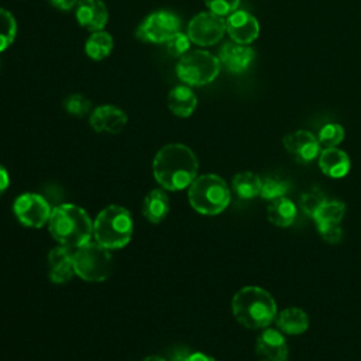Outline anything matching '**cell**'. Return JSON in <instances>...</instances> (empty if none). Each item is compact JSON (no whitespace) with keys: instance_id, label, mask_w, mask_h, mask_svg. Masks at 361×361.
Here are the masks:
<instances>
[{"instance_id":"obj_1","label":"cell","mask_w":361,"mask_h":361,"mask_svg":"<svg viewBox=\"0 0 361 361\" xmlns=\"http://www.w3.org/2000/svg\"><path fill=\"white\" fill-rule=\"evenodd\" d=\"M199 162L195 152L183 144H168L154 157L155 180L168 190H182L197 178Z\"/></svg>"},{"instance_id":"obj_2","label":"cell","mask_w":361,"mask_h":361,"mask_svg":"<svg viewBox=\"0 0 361 361\" xmlns=\"http://www.w3.org/2000/svg\"><path fill=\"white\" fill-rule=\"evenodd\" d=\"M234 319L251 330L267 329L276 317V303L272 295L261 286H244L231 300Z\"/></svg>"},{"instance_id":"obj_3","label":"cell","mask_w":361,"mask_h":361,"mask_svg":"<svg viewBox=\"0 0 361 361\" xmlns=\"http://www.w3.org/2000/svg\"><path fill=\"white\" fill-rule=\"evenodd\" d=\"M48 230L59 245L75 250L90 241L93 223L82 207L65 203L52 209Z\"/></svg>"},{"instance_id":"obj_4","label":"cell","mask_w":361,"mask_h":361,"mask_svg":"<svg viewBox=\"0 0 361 361\" xmlns=\"http://www.w3.org/2000/svg\"><path fill=\"white\" fill-rule=\"evenodd\" d=\"M133 235V219L127 209L118 204L104 207L93 223L94 241L107 250L127 245Z\"/></svg>"},{"instance_id":"obj_5","label":"cell","mask_w":361,"mask_h":361,"mask_svg":"<svg viewBox=\"0 0 361 361\" xmlns=\"http://www.w3.org/2000/svg\"><path fill=\"white\" fill-rule=\"evenodd\" d=\"M190 206L200 214L214 216L221 213L230 203L227 183L214 173L197 176L188 190Z\"/></svg>"},{"instance_id":"obj_6","label":"cell","mask_w":361,"mask_h":361,"mask_svg":"<svg viewBox=\"0 0 361 361\" xmlns=\"http://www.w3.org/2000/svg\"><path fill=\"white\" fill-rule=\"evenodd\" d=\"M75 274L89 282H100L110 276L113 258L109 250L99 243H86L73 250Z\"/></svg>"},{"instance_id":"obj_7","label":"cell","mask_w":361,"mask_h":361,"mask_svg":"<svg viewBox=\"0 0 361 361\" xmlns=\"http://www.w3.org/2000/svg\"><path fill=\"white\" fill-rule=\"evenodd\" d=\"M220 61L213 54L195 49L182 55L176 63L178 78L189 86H203L212 83L220 72Z\"/></svg>"},{"instance_id":"obj_8","label":"cell","mask_w":361,"mask_h":361,"mask_svg":"<svg viewBox=\"0 0 361 361\" xmlns=\"http://www.w3.org/2000/svg\"><path fill=\"white\" fill-rule=\"evenodd\" d=\"M180 31L179 17L168 10H159L147 16L137 28V38L144 42L162 44Z\"/></svg>"},{"instance_id":"obj_9","label":"cell","mask_w":361,"mask_h":361,"mask_svg":"<svg viewBox=\"0 0 361 361\" xmlns=\"http://www.w3.org/2000/svg\"><path fill=\"white\" fill-rule=\"evenodd\" d=\"M226 32L224 17L212 11L196 14L188 24V35L190 41L200 47H210L217 44Z\"/></svg>"},{"instance_id":"obj_10","label":"cell","mask_w":361,"mask_h":361,"mask_svg":"<svg viewBox=\"0 0 361 361\" xmlns=\"http://www.w3.org/2000/svg\"><path fill=\"white\" fill-rule=\"evenodd\" d=\"M13 212L21 224L38 228L44 224H48L52 209L47 199L41 195L23 193L16 199L13 204Z\"/></svg>"},{"instance_id":"obj_11","label":"cell","mask_w":361,"mask_h":361,"mask_svg":"<svg viewBox=\"0 0 361 361\" xmlns=\"http://www.w3.org/2000/svg\"><path fill=\"white\" fill-rule=\"evenodd\" d=\"M282 144L285 149L299 162L307 164L316 159L320 154V142L317 137L307 130H296L288 133L282 138Z\"/></svg>"},{"instance_id":"obj_12","label":"cell","mask_w":361,"mask_h":361,"mask_svg":"<svg viewBox=\"0 0 361 361\" xmlns=\"http://www.w3.org/2000/svg\"><path fill=\"white\" fill-rule=\"evenodd\" d=\"M226 32L231 41L250 45L259 35V23L248 11L235 10L226 18Z\"/></svg>"},{"instance_id":"obj_13","label":"cell","mask_w":361,"mask_h":361,"mask_svg":"<svg viewBox=\"0 0 361 361\" xmlns=\"http://www.w3.org/2000/svg\"><path fill=\"white\" fill-rule=\"evenodd\" d=\"M255 354L259 361H288V344L279 330L264 329L257 337Z\"/></svg>"},{"instance_id":"obj_14","label":"cell","mask_w":361,"mask_h":361,"mask_svg":"<svg viewBox=\"0 0 361 361\" xmlns=\"http://www.w3.org/2000/svg\"><path fill=\"white\" fill-rule=\"evenodd\" d=\"M254 56V49L250 45L227 41L221 45L217 58L220 61V65L224 66L228 72L243 73L250 68Z\"/></svg>"},{"instance_id":"obj_15","label":"cell","mask_w":361,"mask_h":361,"mask_svg":"<svg viewBox=\"0 0 361 361\" xmlns=\"http://www.w3.org/2000/svg\"><path fill=\"white\" fill-rule=\"evenodd\" d=\"M89 123L97 133L118 134L127 124V114L117 106L103 104L90 113Z\"/></svg>"},{"instance_id":"obj_16","label":"cell","mask_w":361,"mask_h":361,"mask_svg":"<svg viewBox=\"0 0 361 361\" xmlns=\"http://www.w3.org/2000/svg\"><path fill=\"white\" fill-rule=\"evenodd\" d=\"M76 20L87 31H100L109 20V11L102 0H79L76 4Z\"/></svg>"},{"instance_id":"obj_17","label":"cell","mask_w":361,"mask_h":361,"mask_svg":"<svg viewBox=\"0 0 361 361\" xmlns=\"http://www.w3.org/2000/svg\"><path fill=\"white\" fill-rule=\"evenodd\" d=\"M75 274L73 250L65 245L52 248L48 254V276L54 283H65Z\"/></svg>"},{"instance_id":"obj_18","label":"cell","mask_w":361,"mask_h":361,"mask_svg":"<svg viewBox=\"0 0 361 361\" xmlns=\"http://www.w3.org/2000/svg\"><path fill=\"white\" fill-rule=\"evenodd\" d=\"M320 171L333 179L344 178L351 166L350 157L338 147L323 148L317 157Z\"/></svg>"},{"instance_id":"obj_19","label":"cell","mask_w":361,"mask_h":361,"mask_svg":"<svg viewBox=\"0 0 361 361\" xmlns=\"http://www.w3.org/2000/svg\"><path fill=\"white\" fill-rule=\"evenodd\" d=\"M168 107L178 117H189L197 107V97L195 92L185 85L171 89L168 93Z\"/></svg>"},{"instance_id":"obj_20","label":"cell","mask_w":361,"mask_h":361,"mask_svg":"<svg viewBox=\"0 0 361 361\" xmlns=\"http://www.w3.org/2000/svg\"><path fill=\"white\" fill-rule=\"evenodd\" d=\"M275 320H276L278 329L290 336L302 334L309 327L307 313L300 307H295V306L285 307L281 313L276 314Z\"/></svg>"},{"instance_id":"obj_21","label":"cell","mask_w":361,"mask_h":361,"mask_svg":"<svg viewBox=\"0 0 361 361\" xmlns=\"http://www.w3.org/2000/svg\"><path fill=\"white\" fill-rule=\"evenodd\" d=\"M169 212V199L162 189H152L142 203V214L149 223H161Z\"/></svg>"},{"instance_id":"obj_22","label":"cell","mask_w":361,"mask_h":361,"mask_svg":"<svg viewBox=\"0 0 361 361\" xmlns=\"http://www.w3.org/2000/svg\"><path fill=\"white\" fill-rule=\"evenodd\" d=\"M296 213L295 203L285 196L271 200L267 206V217L276 227H289L295 221Z\"/></svg>"},{"instance_id":"obj_23","label":"cell","mask_w":361,"mask_h":361,"mask_svg":"<svg viewBox=\"0 0 361 361\" xmlns=\"http://www.w3.org/2000/svg\"><path fill=\"white\" fill-rule=\"evenodd\" d=\"M345 214V204L340 200H326L312 216L317 231L327 227L340 226Z\"/></svg>"},{"instance_id":"obj_24","label":"cell","mask_w":361,"mask_h":361,"mask_svg":"<svg viewBox=\"0 0 361 361\" xmlns=\"http://www.w3.org/2000/svg\"><path fill=\"white\" fill-rule=\"evenodd\" d=\"M113 47V37L109 32L100 30L89 35V38L85 42V52L93 61H103L111 54Z\"/></svg>"},{"instance_id":"obj_25","label":"cell","mask_w":361,"mask_h":361,"mask_svg":"<svg viewBox=\"0 0 361 361\" xmlns=\"http://www.w3.org/2000/svg\"><path fill=\"white\" fill-rule=\"evenodd\" d=\"M231 185H233V190L240 199L248 200L259 195L262 179L251 171H243L234 175Z\"/></svg>"},{"instance_id":"obj_26","label":"cell","mask_w":361,"mask_h":361,"mask_svg":"<svg viewBox=\"0 0 361 361\" xmlns=\"http://www.w3.org/2000/svg\"><path fill=\"white\" fill-rule=\"evenodd\" d=\"M17 35V21L14 16L0 7V52L6 51L16 39Z\"/></svg>"},{"instance_id":"obj_27","label":"cell","mask_w":361,"mask_h":361,"mask_svg":"<svg viewBox=\"0 0 361 361\" xmlns=\"http://www.w3.org/2000/svg\"><path fill=\"white\" fill-rule=\"evenodd\" d=\"M290 183L286 179H281L276 176H268L262 179V186L259 196L268 202L275 200L278 197H282L288 193Z\"/></svg>"},{"instance_id":"obj_28","label":"cell","mask_w":361,"mask_h":361,"mask_svg":"<svg viewBox=\"0 0 361 361\" xmlns=\"http://www.w3.org/2000/svg\"><path fill=\"white\" fill-rule=\"evenodd\" d=\"M317 140L323 148L337 147L344 140V128L338 123H327L319 130Z\"/></svg>"},{"instance_id":"obj_29","label":"cell","mask_w":361,"mask_h":361,"mask_svg":"<svg viewBox=\"0 0 361 361\" xmlns=\"http://www.w3.org/2000/svg\"><path fill=\"white\" fill-rule=\"evenodd\" d=\"M63 107L71 116L78 117V118H83L89 113H92V102L80 93L69 94L63 100Z\"/></svg>"},{"instance_id":"obj_30","label":"cell","mask_w":361,"mask_h":361,"mask_svg":"<svg viewBox=\"0 0 361 361\" xmlns=\"http://www.w3.org/2000/svg\"><path fill=\"white\" fill-rule=\"evenodd\" d=\"M190 38L188 34L178 31L175 35H172L165 44H166V51L173 58H180L182 55H185L189 48H190Z\"/></svg>"},{"instance_id":"obj_31","label":"cell","mask_w":361,"mask_h":361,"mask_svg":"<svg viewBox=\"0 0 361 361\" xmlns=\"http://www.w3.org/2000/svg\"><path fill=\"white\" fill-rule=\"evenodd\" d=\"M327 199L324 197V195L319 190V189H310L307 192H305L300 197V209L307 214V216H313L316 213V210L326 202Z\"/></svg>"},{"instance_id":"obj_32","label":"cell","mask_w":361,"mask_h":361,"mask_svg":"<svg viewBox=\"0 0 361 361\" xmlns=\"http://www.w3.org/2000/svg\"><path fill=\"white\" fill-rule=\"evenodd\" d=\"M204 4L209 8V11L219 14L221 17H227L237 10L240 0H204Z\"/></svg>"},{"instance_id":"obj_33","label":"cell","mask_w":361,"mask_h":361,"mask_svg":"<svg viewBox=\"0 0 361 361\" xmlns=\"http://www.w3.org/2000/svg\"><path fill=\"white\" fill-rule=\"evenodd\" d=\"M319 234L320 237L330 243V244H337L341 241L343 238V228L341 226H334V227H327V228H322L319 230Z\"/></svg>"},{"instance_id":"obj_34","label":"cell","mask_w":361,"mask_h":361,"mask_svg":"<svg viewBox=\"0 0 361 361\" xmlns=\"http://www.w3.org/2000/svg\"><path fill=\"white\" fill-rule=\"evenodd\" d=\"M180 361H216V360L204 353H185Z\"/></svg>"},{"instance_id":"obj_35","label":"cell","mask_w":361,"mask_h":361,"mask_svg":"<svg viewBox=\"0 0 361 361\" xmlns=\"http://www.w3.org/2000/svg\"><path fill=\"white\" fill-rule=\"evenodd\" d=\"M79 0H49V3L56 7L58 10H62V11H68L73 7H76Z\"/></svg>"},{"instance_id":"obj_36","label":"cell","mask_w":361,"mask_h":361,"mask_svg":"<svg viewBox=\"0 0 361 361\" xmlns=\"http://www.w3.org/2000/svg\"><path fill=\"white\" fill-rule=\"evenodd\" d=\"M10 179H8V172L6 171V168H3L0 165V195L8 188Z\"/></svg>"},{"instance_id":"obj_37","label":"cell","mask_w":361,"mask_h":361,"mask_svg":"<svg viewBox=\"0 0 361 361\" xmlns=\"http://www.w3.org/2000/svg\"><path fill=\"white\" fill-rule=\"evenodd\" d=\"M142 361H165V360L161 358V357H158V355H148V357H145Z\"/></svg>"}]
</instances>
